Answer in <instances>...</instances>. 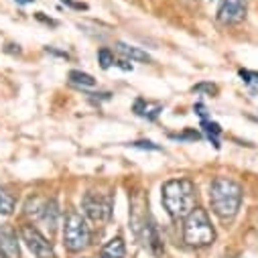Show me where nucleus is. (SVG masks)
<instances>
[{
    "label": "nucleus",
    "mask_w": 258,
    "mask_h": 258,
    "mask_svg": "<svg viewBox=\"0 0 258 258\" xmlns=\"http://www.w3.org/2000/svg\"><path fill=\"white\" fill-rule=\"evenodd\" d=\"M183 240L191 248H206L216 242V230L204 208H196L183 220Z\"/></svg>",
    "instance_id": "nucleus-3"
},
{
    "label": "nucleus",
    "mask_w": 258,
    "mask_h": 258,
    "mask_svg": "<svg viewBox=\"0 0 258 258\" xmlns=\"http://www.w3.org/2000/svg\"><path fill=\"white\" fill-rule=\"evenodd\" d=\"M21 238L27 244V248L35 254V258H57L55 250H53V244L33 224L21 228Z\"/></svg>",
    "instance_id": "nucleus-6"
},
{
    "label": "nucleus",
    "mask_w": 258,
    "mask_h": 258,
    "mask_svg": "<svg viewBox=\"0 0 258 258\" xmlns=\"http://www.w3.org/2000/svg\"><path fill=\"white\" fill-rule=\"evenodd\" d=\"M171 139H179V141H198V139H202V135L198 133V131H187V133H183V135H171Z\"/></svg>",
    "instance_id": "nucleus-19"
},
{
    "label": "nucleus",
    "mask_w": 258,
    "mask_h": 258,
    "mask_svg": "<svg viewBox=\"0 0 258 258\" xmlns=\"http://www.w3.org/2000/svg\"><path fill=\"white\" fill-rule=\"evenodd\" d=\"M242 198H244V193H242L240 183L230 177H216L210 185L212 210L224 222H230L236 218L242 206Z\"/></svg>",
    "instance_id": "nucleus-2"
},
{
    "label": "nucleus",
    "mask_w": 258,
    "mask_h": 258,
    "mask_svg": "<svg viewBox=\"0 0 258 258\" xmlns=\"http://www.w3.org/2000/svg\"><path fill=\"white\" fill-rule=\"evenodd\" d=\"M82 210L94 224H108L112 218V198H104L100 193L88 191L82 200Z\"/></svg>",
    "instance_id": "nucleus-5"
},
{
    "label": "nucleus",
    "mask_w": 258,
    "mask_h": 258,
    "mask_svg": "<svg viewBox=\"0 0 258 258\" xmlns=\"http://www.w3.org/2000/svg\"><path fill=\"white\" fill-rule=\"evenodd\" d=\"M161 202L167 214L173 220H185L198 206V189L196 183L187 177L169 179L161 187Z\"/></svg>",
    "instance_id": "nucleus-1"
},
{
    "label": "nucleus",
    "mask_w": 258,
    "mask_h": 258,
    "mask_svg": "<svg viewBox=\"0 0 258 258\" xmlns=\"http://www.w3.org/2000/svg\"><path fill=\"white\" fill-rule=\"evenodd\" d=\"M193 92H208L210 96H218V86L214 84H198L193 88Z\"/></svg>",
    "instance_id": "nucleus-18"
},
{
    "label": "nucleus",
    "mask_w": 258,
    "mask_h": 258,
    "mask_svg": "<svg viewBox=\"0 0 258 258\" xmlns=\"http://www.w3.org/2000/svg\"><path fill=\"white\" fill-rule=\"evenodd\" d=\"M226 258H240V256H226Z\"/></svg>",
    "instance_id": "nucleus-24"
},
{
    "label": "nucleus",
    "mask_w": 258,
    "mask_h": 258,
    "mask_svg": "<svg viewBox=\"0 0 258 258\" xmlns=\"http://www.w3.org/2000/svg\"><path fill=\"white\" fill-rule=\"evenodd\" d=\"M45 202H47V198H31V200L25 204V214H27L31 220L39 222V218H41V214H43V208H45Z\"/></svg>",
    "instance_id": "nucleus-13"
},
{
    "label": "nucleus",
    "mask_w": 258,
    "mask_h": 258,
    "mask_svg": "<svg viewBox=\"0 0 258 258\" xmlns=\"http://www.w3.org/2000/svg\"><path fill=\"white\" fill-rule=\"evenodd\" d=\"M70 82L76 84V86H82V88H94L96 86V80L90 76V74H84V72H70Z\"/></svg>",
    "instance_id": "nucleus-16"
},
{
    "label": "nucleus",
    "mask_w": 258,
    "mask_h": 258,
    "mask_svg": "<svg viewBox=\"0 0 258 258\" xmlns=\"http://www.w3.org/2000/svg\"><path fill=\"white\" fill-rule=\"evenodd\" d=\"M116 51L124 57V59H131V61H141V63H149L151 55L147 51H143L141 47L135 45H126V43H116Z\"/></svg>",
    "instance_id": "nucleus-12"
},
{
    "label": "nucleus",
    "mask_w": 258,
    "mask_h": 258,
    "mask_svg": "<svg viewBox=\"0 0 258 258\" xmlns=\"http://www.w3.org/2000/svg\"><path fill=\"white\" fill-rule=\"evenodd\" d=\"M19 3H25V5H31V3H35V0H19Z\"/></svg>",
    "instance_id": "nucleus-23"
},
{
    "label": "nucleus",
    "mask_w": 258,
    "mask_h": 258,
    "mask_svg": "<svg viewBox=\"0 0 258 258\" xmlns=\"http://www.w3.org/2000/svg\"><path fill=\"white\" fill-rule=\"evenodd\" d=\"M202 126H204V131H206L208 139L214 143V147H216V149H220V141H218V137L222 135V128H220V124H216V122H212V120L204 118V120H202Z\"/></svg>",
    "instance_id": "nucleus-15"
},
{
    "label": "nucleus",
    "mask_w": 258,
    "mask_h": 258,
    "mask_svg": "<svg viewBox=\"0 0 258 258\" xmlns=\"http://www.w3.org/2000/svg\"><path fill=\"white\" fill-rule=\"evenodd\" d=\"M90 242H92V232L86 218L76 210L68 212L66 222H63V244H66V248L78 254L84 252L90 246Z\"/></svg>",
    "instance_id": "nucleus-4"
},
{
    "label": "nucleus",
    "mask_w": 258,
    "mask_h": 258,
    "mask_svg": "<svg viewBox=\"0 0 258 258\" xmlns=\"http://www.w3.org/2000/svg\"><path fill=\"white\" fill-rule=\"evenodd\" d=\"M98 63L102 66V70H108V68H112L114 63H116V59H114V53L110 51V49H100L98 51Z\"/></svg>",
    "instance_id": "nucleus-17"
},
{
    "label": "nucleus",
    "mask_w": 258,
    "mask_h": 258,
    "mask_svg": "<svg viewBox=\"0 0 258 258\" xmlns=\"http://www.w3.org/2000/svg\"><path fill=\"white\" fill-rule=\"evenodd\" d=\"M246 13H248V0H220L216 19L226 27H234L246 19Z\"/></svg>",
    "instance_id": "nucleus-7"
},
{
    "label": "nucleus",
    "mask_w": 258,
    "mask_h": 258,
    "mask_svg": "<svg viewBox=\"0 0 258 258\" xmlns=\"http://www.w3.org/2000/svg\"><path fill=\"white\" fill-rule=\"evenodd\" d=\"M15 206H17L15 198L11 196L7 189L0 187V216H11L15 212Z\"/></svg>",
    "instance_id": "nucleus-14"
},
{
    "label": "nucleus",
    "mask_w": 258,
    "mask_h": 258,
    "mask_svg": "<svg viewBox=\"0 0 258 258\" xmlns=\"http://www.w3.org/2000/svg\"><path fill=\"white\" fill-rule=\"evenodd\" d=\"M35 17H37V19H39L41 23H45V25H51V27H57V21H53V19H47V17H43V13H37Z\"/></svg>",
    "instance_id": "nucleus-21"
},
{
    "label": "nucleus",
    "mask_w": 258,
    "mask_h": 258,
    "mask_svg": "<svg viewBox=\"0 0 258 258\" xmlns=\"http://www.w3.org/2000/svg\"><path fill=\"white\" fill-rule=\"evenodd\" d=\"M63 5H68V7H72V9H80V11H86V5H78V3H74V0H61Z\"/></svg>",
    "instance_id": "nucleus-22"
},
{
    "label": "nucleus",
    "mask_w": 258,
    "mask_h": 258,
    "mask_svg": "<svg viewBox=\"0 0 258 258\" xmlns=\"http://www.w3.org/2000/svg\"><path fill=\"white\" fill-rule=\"evenodd\" d=\"M59 204H57V200H47L45 202V208H43V214H41V218H39V222L49 230V232H55V228H57V224H59Z\"/></svg>",
    "instance_id": "nucleus-9"
},
{
    "label": "nucleus",
    "mask_w": 258,
    "mask_h": 258,
    "mask_svg": "<svg viewBox=\"0 0 258 258\" xmlns=\"http://www.w3.org/2000/svg\"><path fill=\"white\" fill-rule=\"evenodd\" d=\"M0 258H21L19 240L13 230H0Z\"/></svg>",
    "instance_id": "nucleus-8"
},
{
    "label": "nucleus",
    "mask_w": 258,
    "mask_h": 258,
    "mask_svg": "<svg viewBox=\"0 0 258 258\" xmlns=\"http://www.w3.org/2000/svg\"><path fill=\"white\" fill-rule=\"evenodd\" d=\"M124 256H126V244L122 236L108 240L100 250V258H124Z\"/></svg>",
    "instance_id": "nucleus-11"
},
{
    "label": "nucleus",
    "mask_w": 258,
    "mask_h": 258,
    "mask_svg": "<svg viewBox=\"0 0 258 258\" xmlns=\"http://www.w3.org/2000/svg\"><path fill=\"white\" fill-rule=\"evenodd\" d=\"M135 112H137V116H141V118L155 120V118L163 112V104L151 102V100H145V98H139V100L135 102Z\"/></svg>",
    "instance_id": "nucleus-10"
},
{
    "label": "nucleus",
    "mask_w": 258,
    "mask_h": 258,
    "mask_svg": "<svg viewBox=\"0 0 258 258\" xmlns=\"http://www.w3.org/2000/svg\"><path fill=\"white\" fill-rule=\"evenodd\" d=\"M131 147H135V149H147V151H161V147H157L151 141H137V143H131Z\"/></svg>",
    "instance_id": "nucleus-20"
}]
</instances>
